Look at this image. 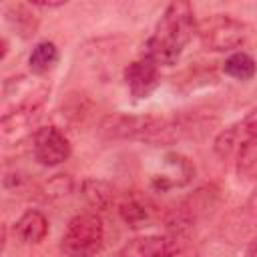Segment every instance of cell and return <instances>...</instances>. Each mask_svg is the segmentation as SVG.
I'll return each instance as SVG.
<instances>
[{"mask_svg": "<svg viewBox=\"0 0 257 257\" xmlns=\"http://www.w3.org/2000/svg\"><path fill=\"white\" fill-rule=\"evenodd\" d=\"M195 32L197 20L193 16V8L181 0L171 2L157 22L153 36L145 44V58L163 66L175 64Z\"/></svg>", "mask_w": 257, "mask_h": 257, "instance_id": "6da1fadb", "label": "cell"}, {"mask_svg": "<svg viewBox=\"0 0 257 257\" xmlns=\"http://www.w3.org/2000/svg\"><path fill=\"white\" fill-rule=\"evenodd\" d=\"M175 126L165 118L151 114H108L100 122V133L112 139H139L149 143H167L175 139Z\"/></svg>", "mask_w": 257, "mask_h": 257, "instance_id": "7a4b0ae2", "label": "cell"}, {"mask_svg": "<svg viewBox=\"0 0 257 257\" xmlns=\"http://www.w3.org/2000/svg\"><path fill=\"white\" fill-rule=\"evenodd\" d=\"M104 243V225L96 213L72 217L62 233L60 249L66 257H94Z\"/></svg>", "mask_w": 257, "mask_h": 257, "instance_id": "3957f363", "label": "cell"}, {"mask_svg": "<svg viewBox=\"0 0 257 257\" xmlns=\"http://www.w3.org/2000/svg\"><path fill=\"white\" fill-rule=\"evenodd\" d=\"M247 26L229 14H211L197 22V36L207 50H231L247 40Z\"/></svg>", "mask_w": 257, "mask_h": 257, "instance_id": "277c9868", "label": "cell"}, {"mask_svg": "<svg viewBox=\"0 0 257 257\" xmlns=\"http://www.w3.org/2000/svg\"><path fill=\"white\" fill-rule=\"evenodd\" d=\"M193 175H195V167L187 157L179 153H167L161 159L159 169L153 173L151 185L155 191H169V189L185 187L193 179Z\"/></svg>", "mask_w": 257, "mask_h": 257, "instance_id": "5b68a950", "label": "cell"}, {"mask_svg": "<svg viewBox=\"0 0 257 257\" xmlns=\"http://www.w3.org/2000/svg\"><path fill=\"white\" fill-rule=\"evenodd\" d=\"M34 159L44 167H56L70 157V143L56 126H42L32 141Z\"/></svg>", "mask_w": 257, "mask_h": 257, "instance_id": "8992f818", "label": "cell"}, {"mask_svg": "<svg viewBox=\"0 0 257 257\" xmlns=\"http://www.w3.org/2000/svg\"><path fill=\"white\" fill-rule=\"evenodd\" d=\"M185 245L181 233H169V235H143L126 241L114 257H161L167 251H173L177 247Z\"/></svg>", "mask_w": 257, "mask_h": 257, "instance_id": "52a82bcc", "label": "cell"}, {"mask_svg": "<svg viewBox=\"0 0 257 257\" xmlns=\"http://www.w3.org/2000/svg\"><path fill=\"white\" fill-rule=\"evenodd\" d=\"M249 143H257V110L247 114L241 122L225 128L217 139H215V151L219 157H231L239 155L243 147Z\"/></svg>", "mask_w": 257, "mask_h": 257, "instance_id": "ba28073f", "label": "cell"}, {"mask_svg": "<svg viewBox=\"0 0 257 257\" xmlns=\"http://www.w3.org/2000/svg\"><path fill=\"white\" fill-rule=\"evenodd\" d=\"M46 86L42 82H36L34 78L28 76H18V78H10L4 84V96L6 102L16 100V108L14 110H22V108H38L40 100L46 94Z\"/></svg>", "mask_w": 257, "mask_h": 257, "instance_id": "9c48e42d", "label": "cell"}, {"mask_svg": "<svg viewBox=\"0 0 257 257\" xmlns=\"http://www.w3.org/2000/svg\"><path fill=\"white\" fill-rule=\"evenodd\" d=\"M124 82H126L128 90L133 92V96H137V98L149 96L159 84L157 64L151 62L149 58H141V60L131 62L124 70Z\"/></svg>", "mask_w": 257, "mask_h": 257, "instance_id": "30bf717a", "label": "cell"}, {"mask_svg": "<svg viewBox=\"0 0 257 257\" xmlns=\"http://www.w3.org/2000/svg\"><path fill=\"white\" fill-rule=\"evenodd\" d=\"M118 215L122 217V221L137 229V227H145L153 221L155 217V205L139 195H126L120 203H118Z\"/></svg>", "mask_w": 257, "mask_h": 257, "instance_id": "8fae6325", "label": "cell"}, {"mask_svg": "<svg viewBox=\"0 0 257 257\" xmlns=\"http://www.w3.org/2000/svg\"><path fill=\"white\" fill-rule=\"evenodd\" d=\"M36 118V108L10 110L2 116V141L18 143L32 133V124Z\"/></svg>", "mask_w": 257, "mask_h": 257, "instance_id": "7c38bea8", "label": "cell"}, {"mask_svg": "<svg viewBox=\"0 0 257 257\" xmlns=\"http://www.w3.org/2000/svg\"><path fill=\"white\" fill-rule=\"evenodd\" d=\"M48 233V219L40 211H26L14 225V235L18 237L20 243L34 245L40 243Z\"/></svg>", "mask_w": 257, "mask_h": 257, "instance_id": "4fadbf2b", "label": "cell"}, {"mask_svg": "<svg viewBox=\"0 0 257 257\" xmlns=\"http://www.w3.org/2000/svg\"><path fill=\"white\" fill-rule=\"evenodd\" d=\"M82 197L94 209H108L114 203V189L106 181L86 179L82 183Z\"/></svg>", "mask_w": 257, "mask_h": 257, "instance_id": "5bb4252c", "label": "cell"}, {"mask_svg": "<svg viewBox=\"0 0 257 257\" xmlns=\"http://www.w3.org/2000/svg\"><path fill=\"white\" fill-rule=\"evenodd\" d=\"M6 20L24 38L32 36L36 32V28H38V18L24 4H10L6 8Z\"/></svg>", "mask_w": 257, "mask_h": 257, "instance_id": "9a60e30c", "label": "cell"}, {"mask_svg": "<svg viewBox=\"0 0 257 257\" xmlns=\"http://www.w3.org/2000/svg\"><path fill=\"white\" fill-rule=\"evenodd\" d=\"M56 62H58V48L54 46V42H48V40L38 42L28 56V66L34 74L48 72Z\"/></svg>", "mask_w": 257, "mask_h": 257, "instance_id": "2e32d148", "label": "cell"}, {"mask_svg": "<svg viewBox=\"0 0 257 257\" xmlns=\"http://www.w3.org/2000/svg\"><path fill=\"white\" fill-rule=\"evenodd\" d=\"M223 70L227 76H231L235 80H249L257 72V64L247 52H233L225 58Z\"/></svg>", "mask_w": 257, "mask_h": 257, "instance_id": "e0dca14e", "label": "cell"}, {"mask_svg": "<svg viewBox=\"0 0 257 257\" xmlns=\"http://www.w3.org/2000/svg\"><path fill=\"white\" fill-rule=\"evenodd\" d=\"M161 257H197V251L185 243V245H181V247H177V249H173V251L163 253Z\"/></svg>", "mask_w": 257, "mask_h": 257, "instance_id": "ac0fdd59", "label": "cell"}, {"mask_svg": "<svg viewBox=\"0 0 257 257\" xmlns=\"http://www.w3.org/2000/svg\"><path fill=\"white\" fill-rule=\"evenodd\" d=\"M30 4H32V6H48V8H52V6H62L64 2H62V0H60V2H50V0H48V2H46V0H30Z\"/></svg>", "mask_w": 257, "mask_h": 257, "instance_id": "d6986e66", "label": "cell"}, {"mask_svg": "<svg viewBox=\"0 0 257 257\" xmlns=\"http://www.w3.org/2000/svg\"><path fill=\"white\" fill-rule=\"evenodd\" d=\"M249 255H251V257H257V237H255V241H253L251 247H249Z\"/></svg>", "mask_w": 257, "mask_h": 257, "instance_id": "ffe728a7", "label": "cell"}]
</instances>
